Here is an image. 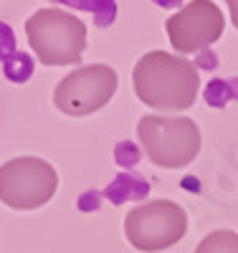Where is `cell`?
<instances>
[{
    "mask_svg": "<svg viewBox=\"0 0 238 253\" xmlns=\"http://www.w3.org/2000/svg\"><path fill=\"white\" fill-rule=\"evenodd\" d=\"M137 99L157 112H185L200 94V74L180 53L147 51L132 69Z\"/></svg>",
    "mask_w": 238,
    "mask_h": 253,
    "instance_id": "obj_1",
    "label": "cell"
},
{
    "mask_svg": "<svg viewBox=\"0 0 238 253\" xmlns=\"http://www.w3.org/2000/svg\"><path fill=\"white\" fill-rule=\"evenodd\" d=\"M86 23L61 8H38L26 20V38L43 66H74L86 51Z\"/></svg>",
    "mask_w": 238,
    "mask_h": 253,
    "instance_id": "obj_2",
    "label": "cell"
},
{
    "mask_svg": "<svg viewBox=\"0 0 238 253\" xmlns=\"http://www.w3.org/2000/svg\"><path fill=\"white\" fill-rule=\"evenodd\" d=\"M137 139L147 160L165 167L180 170L198 157L203 137L198 124L190 117H165V114H144L137 122Z\"/></svg>",
    "mask_w": 238,
    "mask_h": 253,
    "instance_id": "obj_3",
    "label": "cell"
},
{
    "mask_svg": "<svg viewBox=\"0 0 238 253\" xmlns=\"http://www.w3.org/2000/svg\"><path fill=\"white\" fill-rule=\"evenodd\" d=\"M58 190V172L36 155L13 157L0 165V203L10 210H38Z\"/></svg>",
    "mask_w": 238,
    "mask_h": 253,
    "instance_id": "obj_4",
    "label": "cell"
},
{
    "mask_svg": "<svg viewBox=\"0 0 238 253\" xmlns=\"http://www.w3.org/2000/svg\"><path fill=\"white\" fill-rule=\"evenodd\" d=\"M188 233V213L172 200H147L132 208L124 218V236L129 246L142 253L172 248Z\"/></svg>",
    "mask_w": 238,
    "mask_h": 253,
    "instance_id": "obj_5",
    "label": "cell"
},
{
    "mask_svg": "<svg viewBox=\"0 0 238 253\" xmlns=\"http://www.w3.org/2000/svg\"><path fill=\"white\" fill-rule=\"evenodd\" d=\"M119 89V74L106 63H89L66 74L53 89V107L66 117H89L104 109Z\"/></svg>",
    "mask_w": 238,
    "mask_h": 253,
    "instance_id": "obj_6",
    "label": "cell"
},
{
    "mask_svg": "<svg viewBox=\"0 0 238 253\" xmlns=\"http://www.w3.org/2000/svg\"><path fill=\"white\" fill-rule=\"evenodd\" d=\"M226 18L213 0H190L165 20V33L172 51L180 56L200 53L223 36Z\"/></svg>",
    "mask_w": 238,
    "mask_h": 253,
    "instance_id": "obj_7",
    "label": "cell"
},
{
    "mask_svg": "<svg viewBox=\"0 0 238 253\" xmlns=\"http://www.w3.org/2000/svg\"><path fill=\"white\" fill-rule=\"evenodd\" d=\"M195 253H238V233L228 228L213 230L198 243Z\"/></svg>",
    "mask_w": 238,
    "mask_h": 253,
    "instance_id": "obj_8",
    "label": "cell"
},
{
    "mask_svg": "<svg viewBox=\"0 0 238 253\" xmlns=\"http://www.w3.org/2000/svg\"><path fill=\"white\" fill-rule=\"evenodd\" d=\"M228 10H231V20H233V28L238 31V0H226Z\"/></svg>",
    "mask_w": 238,
    "mask_h": 253,
    "instance_id": "obj_9",
    "label": "cell"
}]
</instances>
